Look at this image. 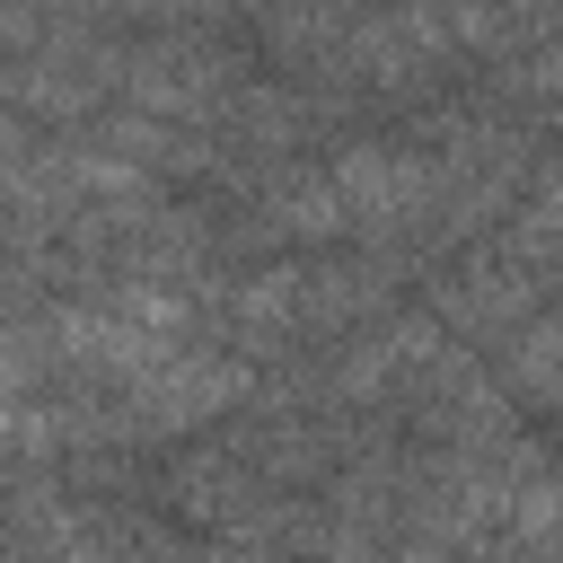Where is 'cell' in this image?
<instances>
[{"mask_svg": "<svg viewBox=\"0 0 563 563\" xmlns=\"http://www.w3.org/2000/svg\"><path fill=\"white\" fill-rule=\"evenodd\" d=\"M255 378H246V361H211V352H176L167 369H150L141 387H123L132 396V431H185V422H211L220 405H238Z\"/></svg>", "mask_w": 563, "mask_h": 563, "instance_id": "1", "label": "cell"}, {"mask_svg": "<svg viewBox=\"0 0 563 563\" xmlns=\"http://www.w3.org/2000/svg\"><path fill=\"white\" fill-rule=\"evenodd\" d=\"M334 185H343V202H352V229H396L405 211H422V202L440 194V167H431V158H396V150H378V141H352V150L334 158Z\"/></svg>", "mask_w": 563, "mask_h": 563, "instance_id": "2", "label": "cell"}, {"mask_svg": "<svg viewBox=\"0 0 563 563\" xmlns=\"http://www.w3.org/2000/svg\"><path fill=\"white\" fill-rule=\"evenodd\" d=\"M273 229H282V238H308V246L343 238V229H352V202H343L334 167H325V176H299V185H282V194H273Z\"/></svg>", "mask_w": 563, "mask_h": 563, "instance_id": "3", "label": "cell"}, {"mask_svg": "<svg viewBox=\"0 0 563 563\" xmlns=\"http://www.w3.org/2000/svg\"><path fill=\"white\" fill-rule=\"evenodd\" d=\"M510 537H519V554H537V563H563V475H528L519 493H510Z\"/></svg>", "mask_w": 563, "mask_h": 563, "instance_id": "4", "label": "cell"}, {"mask_svg": "<svg viewBox=\"0 0 563 563\" xmlns=\"http://www.w3.org/2000/svg\"><path fill=\"white\" fill-rule=\"evenodd\" d=\"M510 238H519V255H545V264H563V167L545 176V194L519 211V229H510Z\"/></svg>", "mask_w": 563, "mask_h": 563, "instance_id": "5", "label": "cell"}, {"mask_svg": "<svg viewBox=\"0 0 563 563\" xmlns=\"http://www.w3.org/2000/svg\"><path fill=\"white\" fill-rule=\"evenodd\" d=\"M106 308H123L132 325H150V334H176L185 343V299L176 290H158V282H114V299Z\"/></svg>", "mask_w": 563, "mask_h": 563, "instance_id": "6", "label": "cell"}, {"mask_svg": "<svg viewBox=\"0 0 563 563\" xmlns=\"http://www.w3.org/2000/svg\"><path fill=\"white\" fill-rule=\"evenodd\" d=\"M132 97H150V106H211V79H194L176 53H158L150 70H132Z\"/></svg>", "mask_w": 563, "mask_h": 563, "instance_id": "7", "label": "cell"}, {"mask_svg": "<svg viewBox=\"0 0 563 563\" xmlns=\"http://www.w3.org/2000/svg\"><path fill=\"white\" fill-rule=\"evenodd\" d=\"M440 18H449L457 44H501L510 35V9L501 0H440Z\"/></svg>", "mask_w": 563, "mask_h": 563, "instance_id": "8", "label": "cell"}, {"mask_svg": "<svg viewBox=\"0 0 563 563\" xmlns=\"http://www.w3.org/2000/svg\"><path fill=\"white\" fill-rule=\"evenodd\" d=\"M519 88H537V97H563V44H545V53L519 70Z\"/></svg>", "mask_w": 563, "mask_h": 563, "instance_id": "9", "label": "cell"}, {"mask_svg": "<svg viewBox=\"0 0 563 563\" xmlns=\"http://www.w3.org/2000/svg\"><path fill=\"white\" fill-rule=\"evenodd\" d=\"M211 563H273V554H246V545H229V554H211Z\"/></svg>", "mask_w": 563, "mask_h": 563, "instance_id": "10", "label": "cell"}]
</instances>
